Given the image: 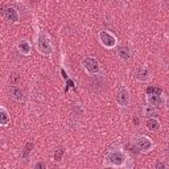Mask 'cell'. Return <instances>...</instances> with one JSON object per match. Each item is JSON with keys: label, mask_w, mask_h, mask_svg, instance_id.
Segmentation results:
<instances>
[{"label": "cell", "mask_w": 169, "mask_h": 169, "mask_svg": "<svg viewBox=\"0 0 169 169\" xmlns=\"http://www.w3.org/2000/svg\"><path fill=\"white\" fill-rule=\"evenodd\" d=\"M37 48H39V50L44 54H50L52 52H53V45H52V42H50V39L45 33H41L39 36Z\"/></svg>", "instance_id": "6da1fadb"}, {"label": "cell", "mask_w": 169, "mask_h": 169, "mask_svg": "<svg viewBox=\"0 0 169 169\" xmlns=\"http://www.w3.org/2000/svg\"><path fill=\"white\" fill-rule=\"evenodd\" d=\"M82 64H83V66L86 67V70H87L90 74H95V73H98V71H99V64H98V61H96L95 58L86 57V58H83Z\"/></svg>", "instance_id": "7a4b0ae2"}, {"label": "cell", "mask_w": 169, "mask_h": 169, "mask_svg": "<svg viewBox=\"0 0 169 169\" xmlns=\"http://www.w3.org/2000/svg\"><path fill=\"white\" fill-rule=\"evenodd\" d=\"M116 102H118L120 106H123V107L128 106V103H130V95H128V90H127L124 86H120L118 92H116Z\"/></svg>", "instance_id": "3957f363"}, {"label": "cell", "mask_w": 169, "mask_h": 169, "mask_svg": "<svg viewBox=\"0 0 169 169\" xmlns=\"http://www.w3.org/2000/svg\"><path fill=\"white\" fill-rule=\"evenodd\" d=\"M124 156L120 152H111L108 153L107 156V163L110 165H112V167H122L124 164Z\"/></svg>", "instance_id": "277c9868"}, {"label": "cell", "mask_w": 169, "mask_h": 169, "mask_svg": "<svg viewBox=\"0 0 169 169\" xmlns=\"http://www.w3.org/2000/svg\"><path fill=\"white\" fill-rule=\"evenodd\" d=\"M99 37H101V41L103 42L105 46H107V48L115 46V44H116L115 37H114L112 34H110L108 32H105V30H103V32L99 33Z\"/></svg>", "instance_id": "5b68a950"}, {"label": "cell", "mask_w": 169, "mask_h": 169, "mask_svg": "<svg viewBox=\"0 0 169 169\" xmlns=\"http://www.w3.org/2000/svg\"><path fill=\"white\" fill-rule=\"evenodd\" d=\"M136 144H137V147L140 148L141 151H149L151 148H152V141H151L148 137L146 136H139L136 139Z\"/></svg>", "instance_id": "8992f818"}, {"label": "cell", "mask_w": 169, "mask_h": 169, "mask_svg": "<svg viewBox=\"0 0 169 169\" xmlns=\"http://www.w3.org/2000/svg\"><path fill=\"white\" fill-rule=\"evenodd\" d=\"M4 17L8 21L11 23H16L17 20H19V16H17V12L15 8H12V7H8V8H5L4 11Z\"/></svg>", "instance_id": "52a82bcc"}, {"label": "cell", "mask_w": 169, "mask_h": 169, "mask_svg": "<svg viewBox=\"0 0 169 169\" xmlns=\"http://www.w3.org/2000/svg\"><path fill=\"white\" fill-rule=\"evenodd\" d=\"M148 77H149V70L146 67H140L139 70L136 71V78L139 81H147Z\"/></svg>", "instance_id": "ba28073f"}, {"label": "cell", "mask_w": 169, "mask_h": 169, "mask_svg": "<svg viewBox=\"0 0 169 169\" xmlns=\"http://www.w3.org/2000/svg\"><path fill=\"white\" fill-rule=\"evenodd\" d=\"M118 54L120 58H123V60H130L131 57V52L127 46H119L118 48Z\"/></svg>", "instance_id": "9c48e42d"}, {"label": "cell", "mask_w": 169, "mask_h": 169, "mask_svg": "<svg viewBox=\"0 0 169 169\" xmlns=\"http://www.w3.org/2000/svg\"><path fill=\"white\" fill-rule=\"evenodd\" d=\"M11 94H12L13 98L17 99V101H23V98H24L21 89H19L17 86H12V89H11Z\"/></svg>", "instance_id": "30bf717a"}, {"label": "cell", "mask_w": 169, "mask_h": 169, "mask_svg": "<svg viewBox=\"0 0 169 169\" xmlns=\"http://www.w3.org/2000/svg\"><path fill=\"white\" fill-rule=\"evenodd\" d=\"M158 127H160V123H158V120H156L155 118H151L147 120V128L149 131H156Z\"/></svg>", "instance_id": "8fae6325"}, {"label": "cell", "mask_w": 169, "mask_h": 169, "mask_svg": "<svg viewBox=\"0 0 169 169\" xmlns=\"http://www.w3.org/2000/svg\"><path fill=\"white\" fill-rule=\"evenodd\" d=\"M148 103L152 106H160L161 103H163L161 95H149L148 96Z\"/></svg>", "instance_id": "7c38bea8"}, {"label": "cell", "mask_w": 169, "mask_h": 169, "mask_svg": "<svg viewBox=\"0 0 169 169\" xmlns=\"http://www.w3.org/2000/svg\"><path fill=\"white\" fill-rule=\"evenodd\" d=\"M19 49L24 54H29L30 53V45H29V42H28V41H21V42L19 44Z\"/></svg>", "instance_id": "4fadbf2b"}, {"label": "cell", "mask_w": 169, "mask_h": 169, "mask_svg": "<svg viewBox=\"0 0 169 169\" xmlns=\"http://www.w3.org/2000/svg\"><path fill=\"white\" fill-rule=\"evenodd\" d=\"M8 122H9L8 112L5 111V108H2L0 110V123H2L3 126H5V124H8Z\"/></svg>", "instance_id": "5bb4252c"}, {"label": "cell", "mask_w": 169, "mask_h": 169, "mask_svg": "<svg viewBox=\"0 0 169 169\" xmlns=\"http://www.w3.org/2000/svg\"><path fill=\"white\" fill-rule=\"evenodd\" d=\"M160 92H161V90L160 89H157V87H148L147 89V94L148 95H160Z\"/></svg>", "instance_id": "9a60e30c"}, {"label": "cell", "mask_w": 169, "mask_h": 169, "mask_svg": "<svg viewBox=\"0 0 169 169\" xmlns=\"http://www.w3.org/2000/svg\"><path fill=\"white\" fill-rule=\"evenodd\" d=\"M32 148H33V144L32 143H28L25 146V149H24V153H23V157H28V155L29 152L32 151Z\"/></svg>", "instance_id": "2e32d148"}, {"label": "cell", "mask_w": 169, "mask_h": 169, "mask_svg": "<svg viewBox=\"0 0 169 169\" xmlns=\"http://www.w3.org/2000/svg\"><path fill=\"white\" fill-rule=\"evenodd\" d=\"M62 155H64V148H60V149H57V151H56V155H54V158H56L57 161H58V160H61Z\"/></svg>", "instance_id": "e0dca14e"}, {"label": "cell", "mask_w": 169, "mask_h": 169, "mask_svg": "<svg viewBox=\"0 0 169 169\" xmlns=\"http://www.w3.org/2000/svg\"><path fill=\"white\" fill-rule=\"evenodd\" d=\"M146 112L148 114V115H152V116H155V115H156V111H155L153 108H151V107L146 108Z\"/></svg>", "instance_id": "ac0fdd59"}, {"label": "cell", "mask_w": 169, "mask_h": 169, "mask_svg": "<svg viewBox=\"0 0 169 169\" xmlns=\"http://www.w3.org/2000/svg\"><path fill=\"white\" fill-rule=\"evenodd\" d=\"M34 169H45V164L40 161V163H37L36 165H34Z\"/></svg>", "instance_id": "d6986e66"}, {"label": "cell", "mask_w": 169, "mask_h": 169, "mask_svg": "<svg viewBox=\"0 0 169 169\" xmlns=\"http://www.w3.org/2000/svg\"><path fill=\"white\" fill-rule=\"evenodd\" d=\"M17 82H19V77H17L16 74H13V77H12V85H17Z\"/></svg>", "instance_id": "ffe728a7"}, {"label": "cell", "mask_w": 169, "mask_h": 169, "mask_svg": "<svg viewBox=\"0 0 169 169\" xmlns=\"http://www.w3.org/2000/svg\"><path fill=\"white\" fill-rule=\"evenodd\" d=\"M156 169H168V168H167V165L165 164H157Z\"/></svg>", "instance_id": "44dd1931"}, {"label": "cell", "mask_w": 169, "mask_h": 169, "mask_svg": "<svg viewBox=\"0 0 169 169\" xmlns=\"http://www.w3.org/2000/svg\"><path fill=\"white\" fill-rule=\"evenodd\" d=\"M69 87H74V83L70 81V79H67V87H66V90H67Z\"/></svg>", "instance_id": "7402d4cb"}]
</instances>
